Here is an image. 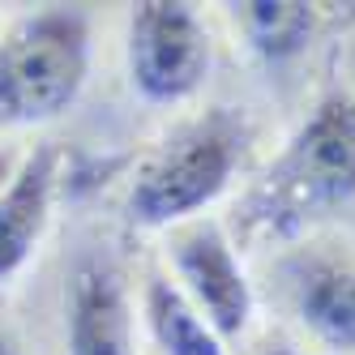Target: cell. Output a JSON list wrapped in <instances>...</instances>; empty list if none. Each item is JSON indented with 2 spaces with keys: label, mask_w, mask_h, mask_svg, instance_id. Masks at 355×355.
<instances>
[{
  "label": "cell",
  "mask_w": 355,
  "mask_h": 355,
  "mask_svg": "<svg viewBox=\"0 0 355 355\" xmlns=\"http://www.w3.org/2000/svg\"><path fill=\"white\" fill-rule=\"evenodd\" d=\"M141 313H146V325H150V338L159 343L163 355H227V343L214 334L210 321L193 309L189 295L175 287V278H167V274L146 278Z\"/></svg>",
  "instance_id": "obj_10"
},
{
  "label": "cell",
  "mask_w": 355,
  "mask_h": 355,
  "mask_svg": "<svg viewBox=\"0 0 355 355\" xmlns=\"http://www.w3.org/2000/svg\"><path fill=\"white\" fill-rule=\"evenodd\" d=\"M257 355H304V351H300L295 343H266Z\"/></svg>",
  "instance_id": "obj_12"
},
{
  "label": "cell",
  "mask_w": 355,
  "mask_h": 355,
  "mask_svg": "<svg viewBox=\"0 0 355 355\" xmlns=\"http://www.w3.org/2000/svg\"><path fill=\"white\" fill-rule=\"evenodd\" d=\"M56 189H60V146L43 141L21 155L13 180L0 193V287L13 283L39 252L47 227H52Z\"/></svg>",
  "instance_id": "obj_7"
},
{
  "label": "cell",
  "mask_w": 355,
  "mask_h": 355,
  "mask_svg": "<svg viewBox=\"0 0 355 355\" xmlns=\"http://www.w3.org/2000/svg\"><path fill=\"white\" fill-rule=\"evenodd\" d=\"M167 257L175 270V287L210 321V329L223 343H240L257 313V295H252L240 248L227 236V227L214 218L175 227L167 240Z\"/></svg>",
  "instance_id": "obj_5"
},
{
  "label": "cell",
  "mask_w": 355,
  "mask_h": 355,
  "mask_svg": "<svg viewBox=\"0 0 355 355\" xmlns=\"http://www.w3.org/2000/svg\"><path fill=\"white\" fill-rule=\"evenodd\" d=\"M64 355H137L133 304L112 261H82L64 291Z\"/></svg>",
  "instance_id": "obj_6"
},
{
  "label": "cell",
  "mask_w": 355,
  "mask_h": 355,
  "mask_svg": "<svg viewBox=\"0 0 355 355\" xmlns=\"http://www.w3.org/2000/svg\"><path fill=\"white\" fill-rule=\"evenodd\" d=\"M129 86L155 107H175L193 98L210 78L214 43L201 13L184 0H141L124 31Z\"/></svg>",
  "instance_id": "obj_4"
},
{
  "label": "cell",
  "mask_w": 355,
  "mask_h": 355,
  "mask_svg": "<svg viewBox=\"0 0 355 355\" xmlns=\"http://www.w3.org/2000/svg\"><path fill=\"white\" fill-rule=\"evenodd\" d=\"M90 82V17L82 9H39L0 39V129L52 124Z\"/></svg>",
  "instance_id": "obj_3"
},
{
  "label": "cell",
  "mask_w": 355,
  "mask_h": 355,
  "mask_svg": "<svg viewBox=\"0 0 355 355\" xmlns=\"http://www.w3.org/2000/svg\"><path fill=\"white\" fill-rule=\"evenodd\" d=\"M0 355H21V351H17V343L5 334V329H0Z\"/></svg>",
  "instance_id": "obj_13"
},
{
  "label": "cell",
  "mask_w": 355,
  "mask_h": 355,
  "mask_svg": "<svg viewBox=\"0 0 355 355\" xmlns=\"http://www.w3.org/2000/svg\"><path fill=\"white\" fill-rule=\"evenodd\" d=\"M291 309L317 343L334 351H355V261H300L291 270Z\"/></svg>",
  "instance_id": "obj_8"
},
{
  "label": "cell",
  "mask_w": 355,
  "mask_h": 355,
  "mask_svg": "<svg viewBox=\"0 0 355 355\" xmlns=\"http://www.w3.org/2000/svg\"><path fill=\"white\" fill-rule=\"evenodd\" d=\"M252 120L236 103H214L180 120L137 167L124 214L141 232H175L197 223L232 189L248 155Z\"/></svg>",
  "instance_id": "obj_2"
},
{
  "label": "cell",
  "mask_w": 355,
  "mask_h": 355,
  "mask_svg": "<svg viewBox=\"0 0 355 355\" xmlns=\"http://www.w3.org/2000/svg\"><path fill=\"white\" fill-rule=\"evenodd\" d=\"M227 9L244 47L266 64L300 56L317 31V5H304V0H240Z\"/></svg>",
  "instance_id": "obj_9"
},
{
  "label": "cell",
  "mask_w": 355,
  "mask_h": 355,
  "mask_svg": "<svg viewBox=\"0 0 355 355\" xmlns=\"http://www.w3.org/2000/svg\"><path fill=\"white\" fill-rule=\"evenodd\" d=\"M17 163H21V155H17V150H13V146H0V193H5V184L13 180Z\"/></svg>",
  "instance_id": "obj_11"
},
{
  "label": "cell",
  "mask_w": 355,
  "mask_h": 355,
  "mask_svg": "<svg viewBox=\"0 0 355 355\" xmlns=\"http://www.w3.org/2000/svg\"><path fill=\"white\" fill-rule=\"evenodd\" d=\"M355 201V94L334 86L236 201L244 244H287Z\"/></svg>",
  "instance_id": "obj_1"
}]
</instances>
